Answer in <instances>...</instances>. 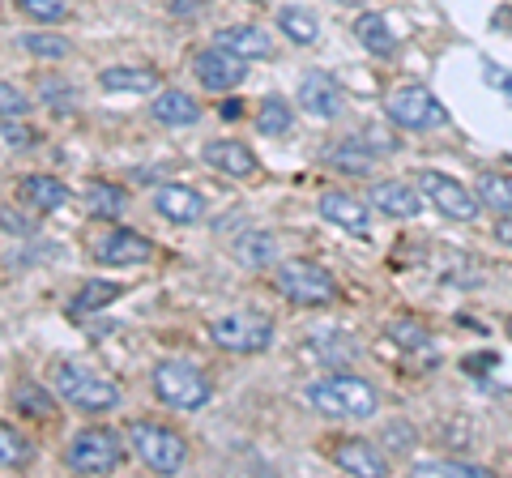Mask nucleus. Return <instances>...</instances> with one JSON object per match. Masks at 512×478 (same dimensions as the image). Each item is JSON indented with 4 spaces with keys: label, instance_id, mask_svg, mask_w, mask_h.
Returning <instances> with one entry per match:
<instances>
[{
    "label": "nucleus",
    "instance_id": "nucleus-1",
    "mask_svg": "<svg viewBox=\"0 0 512 478\" xmlns=\"http://www.w3.org/2000/svg\"><path fill=\"white\" fill-rule=\"evenodd\" d=\"M308 406L325 419H372L380 410V393L372 380L350 376V372H333L325 380L308 385Z\"/></svg>",
    "mask_w": 512,
    "mask_h": 478
},
{
    "label": "nucleus",
    "instance_id": "nucleus-2",
    "mask_svg": "<svg viewBox=\"0 0 512 478\" xmlns=\"http://www.w3.org/2000/svg\"><path fill=\"white\" fill-rule=\"evenodd\" d=\"M150 385H154V397L163 406L188 410V414L201 410V406H210V397H214L210 376H205L197 363H188V359H163V363H154Z\"/></svg>",
    "mask_w": 512,
    "mask_h": 478
},
{
    "label": "nucleus",
    "instance_id": "nucleus-3",
    "mask_svg": "<svg viewBox=\"0 0 512 478\" xmlns=\"http://www.w3.org/2000/svg\"><path fill=\"white\" fill-rule=\"evenodd\" d=\"M128 444H133L141 466H150L154 474H180L188 466V444L180 432H171L167 423L133 419L128 423Z\"/></svg>",
    "mask_w": 512,
    "mask_h": 478
},
{
    "label": "nucleus",
    "instance_id": "nucleus-4",
    "mask_svg": "<svg viewBox=\"0 0 512 478\" xmlns=\"http://www.w3.org/2000/svg\"><path fill=\"white\" fill-rule=\"evenodd\" d=\"M56 393L82 414H107L120 406V385H111L86 363H56Z\"/></svg>",
    "mask_w": 512,
    "mask_h": 478
},
{
    "label": "nucleus",
    "instance_id": "nucleus-5",
    "mask_svg": "<svg viewBox=\"0 0 512 478\" xmlns=\"http://www.w3.org/2000/svg\"><path fill=\"white\" fill-rule=\"evenodd\" d=\"M274 286H278V295H286L299 308H325L338 299V282H333L329 269L316 261H299V257L278 261Z\"/></svg>",
    "mask_w": 512,
    "mask_h": 478
},
{
    "label": "nucleus",
    "instance_id": "nucleus-6",
    "mask_svg": "<svg viewBox=\"0 0 512 478\" xmlns=\"http://www.w3.org/2000/svg\"><path fill=\"white\" fill-rule=\"evenodd\" d=\"M124 440L111 432V427H82L73 436L69 453H64V466L73 474H116L124 466Z\"/></svg>",
    "mask_w": 512,
    "mask_h": 478
},
{
    "label": "nucleus",
    "instance_id": "nucleus-7",
    "mask_svg": "<svg viewBox=\"0 0 512 478\" xmlns=\"http://www.w3.org/2000/svg\"><path fill=\"white\" fill-rule=\"evenodd\" d=\"M210 342L231 355H261L274 346V321L265 312H227L210 325Z\"/></svg>",
    "mask_w": 512,
    "mask_h": 478
},
{
    "label": "nucleus",
    "instance_id": "nucleus-8",
    "mask_svg": "<svg viewBox=\"0 0 512 478\" xmlns=\"http://www.w3.org/2000/svg\"><path fill=\"white\" fill-rule=\"evenodd\" d=\"M384 111H389V120L402 124V129H440V124H448L444 103L427 86H397L389 99H384Z\"/></svg>",
    "mask_w": 512,
    "mask_h": 478
},
{
    "label": "nucleus",
    "instance_id": "nucleus-9",
    "mask_svg": "<svg viewBox=\"0 0 512 478\" xmlns=\"http://www.w3.org/2000/svg\"><path fill=\"white\" fill-rule=\"evenodd\" d=\"M419 193L453 222H474L478 210H483L470 188L461 180H453V175H444V171H419Z\"/></svg>",
    "mask_w": 512,
    "mask_h": 478
},
{
    "label": "nucleus",
    "instance_id": "nucleus-10",
    "mask_svg": "<svg viewBox=\"0 0 512 478\" xmlns=\"http://www.w3.org/2000/svg\"><path fill=\"white\" fill-rule=\"evenodd\" d=\"M192 73H197V82L205 90L222 94V90H235L248 77V60H239L235 52L214 43V47H201V52L192 56Z\"/></svg>",
    "mask_w": 512,
    "mask_h": 478
},
{
    "label": "nucleus",
    "instance_id": "nucleus-11",
    "mask_svg": "<svg viewBox=\"0 0 512 478\" xmlns=\"http://www.w3.org/2000/svg\"><path fill=\"white\" fill-rule=\"evenodd\" d=\"M316 210H320V218H325V222H333V227H342L350 235H359V239L372 235V205L359 201V197L329 188V193H320Z\"/></svg>",
    "mask_w": 512,
    "mask_h": 478
},
{
    "label": "nucleus",
    "instance_id": "nucleus-12",
    "mask_svg": "<svg viewBox=\"0 0 512 478\" xmlns=\"http://www.w3.org/2000/svg\"><path fill=\"white\" fill-rule=\"evenodd\" d=\"M94 257H99V265H120V269L124 265H146V261H154V244L133 227H116V231H107L99 239Z\"/></svg>",
    "mask_w": 512,
    "mask_h": 478
},
{
    "label": "nucleus",
    "instance_id": "nucleus-13",
    "mask_svg": "<svg viewBox=\"0 0 512 478\" xmlns=\"http://www.w3.org/2000/svg\"><path fill=\"white\" fill-rule=\"evenodd\" d=\"M295 99H299V107L308 111V116H316V120H338L342 107H346L342 86L333 82V77H325V73H308V77H303Z\"/></svg>",
    "mask_w": 512,
    "mask_h": 478
},
{
    "label": "nucleus",
    "instance_id": "nucleus-14",
    "mask_svg": "<svg viewBox=\"0 0 512 478\" xmlns=\"http://www.w3.org/2000/svg\"><path fill=\"white\" fill-rule=\"evenodd\" d=\"M333 466L346 470V474H363V478H384L389 474V461H384L380 449H372L367 440H355V436H342L333 444Z\"/></svg>",
    "mask_w": 512,
    "mask_h": 478
},
{
    "label": "nucleus",
    "instance_id": "nucleus-15",
    "mask_svg": "<svg viewBox=\"0 0 512 478\" xmlns=\"http://www.w3.org/2000/svg\"><path fill=\"white\" fill-rule=\"evenodd\" d=\"M201 158H205V167L231 175V180H252L256 167H261V163H256V154L244 146V141H231V137L210 141V146L201 150Z\"/></svg>",
    "mask_w": 512,
    "mask_h": 478
},
{
    "label": "nucleus",
    "instance_id": "nucleus-16",
    "mask_svg": "<svg viewBox=\"0 0 512 478\" xmlns=\"http://www.w3.org/2000/svg\"><path fill=\"white\" fill-rule=\"evenodd\" d=\"M154 210L163 214L167 222L188 227V222L205 218V197L197 193V188H188V184H163V188H154Z\"/></svg>",
    "mask_w": 512,
    "mask_h": 478
},
{
    "label": "nucleus",
    "instance_id": "nucleus-17",
    "mask_svg": "<svg viewBox=\"0 0 512 478\" xmlns=\"http://www.w3.org/2000/svg\"><path fill=\"white\" fill-rule=\"evenodd\" d=\"M99 86L107 94H154L163 86V73L154 65H107L99 73Z\"/></svg>",
    "mask_w": 512,
    "mask_h": 478
},
{
    "label": "nucleus",
    "instance_id": "nucleus-18",
    "mask_svg": "<svg viewBox=\"0 0 512 478\" xmlns=\"http://www.w3.org/2000/svg\"><path fill=\"white\" fill-rule=\"evenodd\" d=\"M150 111H154L158 124H167V129H188V124L201 120V103L184 90H158Z\"/></svg>",
    "mask_w": 512,
    "mask_h": 478
},
{
    "label": "nucleus",
    "instance_id": "nucleus-19",
    "mask_svg": "<svg viewBox=\"0 0 512 478\" xmlns=\"http://www.w3.org/2000/svg\"><path fill=\"white\" fill-rule=\"evenodd\" d=\"M367 201H372L384 218H414V214L423 210L419 193H414L410 184H402V180H380V184L372 188V197H367Z\"/></svg>",
    "mask_w": 512,
    "mask_h": 478
},
{
    "label": "nucleus",
    "instance_id": "nucleus-20",
    "mask_svg": "<svg viewBox=\"0 0 512 478\" xmlns=\"http://www.w3.org/2000/svg\"><path fill=\"white\" fill-rule=\"evenodd\" d=\"M18 201H26L30 210H39V214H56L69 205V188L52 180V175H26L18 184Z\"/></svg>",
    "mask_w": 512,
    "mask_h": 478
},
{
    "label": "nucleus",
    "instance_id": "nucleus-21",
    "mask_svg": "<svg viewBox=\"0 0 512 478\" xmlns=\"http://www.w3.org/2000/svg\"><path fill=\"white\" fill-rule=\"evenodd\" d=\"M218 47H227V52H235L239 60H269L274 56V39L265 35V30H256V26H227V30H218Z\"/></svg>",
    "mask_w": 512,
    "mask_h": 478
},
{
    "label": "nucleus",
    "instance_id": "nucleus-22",
    "mask_svg": "<svg viewBox=\"0 0 512 478\" xmlns=\"http://www.w3.org/2000/svg\"><path fill=\"white\" fill-rule=\"evenodd\" d=\"M235 261L244 265V269H265V265H274L278 261V235H269V231H244V235H235Z\"/></svg>",
    "mask_w": 512,
    "mask_h": 478
},
{
    "label": "nucleus",
    "instance_id": "nucleus-23",
    "mask_svg": "<svg viewBox=\"0 0 512 478\" xmlns=\"http://www.w3.org/2000/svg\"><path fill=\"white\" fill-rule=\"evenodd\" d=\"M82 201H86V214L90 218H120L128 210V197H124V188L120 184H111V180H86L82 188Z\"/></svg>",
    "mask_w": 512,
    "mask_h": 478
},
{
    "label": "nucleus",
    "instance_id": "nucleus-24",
    "mask_svg": "<svg viewBox=\"0 0 512 478\" xmlns=\"http://www.w3.org/2000/svg\"><path fill=\"white\" fill-rule=\"evenodd\" d=\"M350 30H355V39H359L372 56H393V52H397V35H393V26H389V18H384V13H359Z\"/></svg>",
    "mask_w": 512,
    "mask_h": 478
},
{
    "label": "nucleus",
    "instance_id": "nucleus-25",
    "mask_svg": "<svg viewBox=\"0 0 512 478\" xmlns=\"http://www.w3.org/2000/svg\"><path fill=\"white\" fill-rule=\"evenodd\" d=\"M256 129L265 137H291L295 133V116H291V103L282 99V94H269L256 107Z\"/></svg>",
    "mask_w": 512,
    "mask_h": 478
},
{
    "label": "nucleus",
    "instance_id": "nucleus-26",
    "mask_svg": "<svg viewBox=\"0 0 512 478\" xmlns=\"http://www.w3.org/2000/svg\"><path fill=\"white\" fill-rule=\"evenodd\" d=\"M124 295V286L120 282H103V278H90L82 291L73 295V304H69V316H86V312H99L107 304H116V299Z\"/></svg>",
    "mask_w": 512,
    "mask_h": 478
},
{
    "label": "nucleus",
    "instance_id": "nucleus-27",
    "mask_svg": "<svg viewBox=\"0 0 512 478\" xmlns=\"http://www.w3.org/2000/svg\"><path fill=\"white\" fill-rule=\"evenodd\" d=\"M278 30L291 43H299V47H312L316 39H320V22H316V13H308V9H299V5H286V9H278Z\"/></svg>",
    "mask_w": 512,
    "mask_h": 478
},
{
    "label": "nucleus",
    "instance_id": "nucleus-28",
    "mask_svg": "<svg viewBox=\"0 0 512 478\" xmlns=\"http://www.w3.org/2000/svg\"><path fill=\"white\" fill-rule=\"evenodd\" d=\"M30 461H35V444H30L13 423L0 419V466L22 470V466H30Z\"/></svg>",
    "mask_w": 512,
    "mask_h": 478
},
{
    "label": "nucleus",
    "instance_id": "nucleus-29",
    "mask_svg": "<svg viewBox=\"0 0 512 478\" xmlns=\"http://www.w3.org/2000/svg\"><path fill=\"white\" fill-rule=\"evenodd\" d=\"M13 406H18L26 419H39V423L56 414L52 393H47L43 385H35V380H18V389H13Z\"/></svg>",
    "mask_w": 512,
    "mask_h": 478
},
{
    "label": "nucleus",
    "instance_id": "nucleus-30",
    "mask_svg": "<svg viewBox=\"0 0 512 478\" xmlns=\"http://www.w3.org/2000/svg\"><path fill=\"white\" fill-rule=\"evenodd\" d=\"M474 197H478V205H487V210H495V214H512V184L504 180V175L483 171L478 184H474Z\"/></svg>",
    "mask_w": 512,
    "mask_h": 478
},
{
    "label": "nucleus",
    "instance_id": "nucleus-31",
    "mask_svg": "<svg viewBox=\"0 0 512 478\" xmlns=\"http://www.w3.org/2000/svg\"><path fill=\"white\" fill-rule=\"evenodd\" d=\"M325 163H329V167H338V171H346V175H372L376 154H372V150H359V137H355V141H346V146L329 150V154H325Z\"/></svg>",
    "mask_w": 512,
    "mask_h": 478
},
{
    "label": "nucleus",
    "instance_id": "nucleus-32",
    "mask_svg": "<svg viewBox=\"0 0 512 478\" xmlns=\"http://www.w3.org/2000/svg\"><path fill=\"white\" fill-rule=\"evenodd\" d=\"M414 474L427 478V474H436V478H487L491 470L487 466H478V461H453V457H427L414 466Z\"/></svg>",
    "mask_w": 512,
    "mask_h": 478
},
{
    "label": "nucleus",
    "instance_id": "nucleus-33",
    "mask_svg": "<svg viewBox=\"0 0 512 478\" xmlns=\"http://www.w3.org/2000/svg\"><path fill=\"white\" fill-rule=\"evenodd\" d=\"M384 333H389V342L402 346V350H427L431 346V329L419 321V316H397Z\"/></svg>",
    "mask_w": 512,
    "mask_h": 478
},
{
    "label": "nucleus",
    "instance_id": "nucleus-34",
    "mask_svg": "<svg viewBox=\"0 0 512 478\" xmlns=\"http://www.w3.org/2000/svg\"><path fill=\"white\" fill-rule=\"evenodd\" d=\"M22 47H26L30 56H39V60H64V56L73 52V43L64 39V35H52V30H26Z\"/></svg>",
    "mask_w": 512,
    "mask_h": 478
},
{
    "label": "nucleus",
    "instance_id": "nucleus-35",
    "mask_svg": "<svg viewBox=\"0 0 512 478\" xmlns=\"http://www.w3.org/2000/svg\"><path fill=\"white\" fill-rule=\"evenodd\" d=\"M13 5H18L30 22H47V26L69 18V0H13Z\"/></svg>",
    "mask_w": 512,
    "mask_h": 478
},
{
    "label": "nucleus",
    "instance_id": "nucleus-36",
    "mask_svg": "<svg viewBox=\"0 0 512 478\" xmlns=\"http://www.w3.org/2000/svg\"><path fill=\"white\" fill-rule=\"evenodd\" d=\"M414 440H419V432H414L406 419H397V423L384 427V449H393V453H410Z\"/></svg>",
    "mask_w": 512,
    "mask_h": 478
},
{
    "label": "nucleus",
    "instance_id": "nucleus-37",
    "mask_svg": "<svg viewBox=\"0 0 512 478\" xmlns=\"http://www.w3.org/2000/svg\"><path fill=\"white\" fill-rule=\"evenodd\" d=\"M30 111V99L18 90V86H9V82H0V116L5 120H22Z\"/></svg>",
    "mask_w": 512,
    "mask_h": 478
},
{
    "label": "nucleus",
    "instance_id": "nucleus-38",
    "mask_svg": "<svg viewBox=\"0 0 512 478\" xmlns=\"http://www.w3.org/2000/svg\"><path fill=\"white\" fill-rule=\"evenodd\" d=\"M39 94H43V103H47V107L73 111V90H69V86H64V82H56V77H43V86H39Z\"/></svg>",
    "mask_w": 512,
    "mask_h": 478
},
{
    "label": "nucleus",
    "instance_id": "nucleus-39",
    "mask_svg": "<svg viewBox=\"0 0 512 478\" xmlns=\"http://www.w3.org/2000/svg\"><path fill=\"white\" fill-rule=\"evenodd\" d=\"M0 137L9 141V146H35V129H30V124H18V120H5L0 124Z\"/></svg>",
    "mask_w": 512,
    "mask_h": 478
},
{
    "label": "nucleus",
    "instance_id": "nucleus-40",
    "mask_svg": "<svg viewBox=\"0 0 512 478\" xmlns=\"http://www.w3.org/2000/svg\"><path fill=\"white\" fill-rule=\"evenodd\" d=\"M0 222H5L13 235H35V222L22 218V214H13V210H5V205H0Z\"/></svg>",
    "mask_w": 512,
    "mask_h": 478
},
{
    "label": "nucleus",
    "instance_id": "nucleus-41",
    "mask_svg": "<svg viewBox=\"0 0 512 478\" xmlns=\"http://www.w3.org/2000/svg\"><path fill=\"white\" fill-rule=\"evenodd\" d=\"M483 77H487L491 86H500V90L508 94V99H512V73H504L500 65H491V60H487V65H483Z\"/></svg>",
    "mask_w": 512,
    "mask_h": 478
},
{
    "label": "nucleus",
    "instance_id": "nucleus-42",
    "mask_svg": "<svg viewBox=\"0 0 512 478\" xmlns=\"http://www.w3.org/2000/svg\"><path fill=\"white\" fill-rule=\"evenodd\" d=\"M487 368H495V355H470V359H461V372H470V376H483Z\"/></svg>",
    "mask_w": 512,
    "mask_h": 478
},
{
    "label": "nucleus",
    "instance_id": "nucleus-43",
    "mask_svg": "<svg viewBox=\"0 0 512 478\" xmlns=\"http://www.w3.org/2000/svg\"><path fill=\"white\" fill-rule=\"evenodd\" d=\"M495 239L512 248V214H500V218H495Z\"/></svg>",
    "mask_w": 512,
    "mask_h": 478
},
{
    "label": "nucleus",
    "instance_id": "nucleus-44",
    "mask_svg": "<svg viewBox=\"0 0 512 478\" xmlns=\"http://www.w3.org/2000/svg\"><path fill=\"white\" fill-rule=\"evenodd\" d=\"M218 111H222V120H239V116H244V107H239L235 99H227V103H222Z\"/></svg>",
    "mask_w": 512,
    "mask_h": 478
},
{
    "label": "nucleus",
    "instance_id": "nucleus-45",
    "mask_svg": "<svg viewBox=\"0 0 512 478\" xmlns=\"http://www.w3.org/2000/svg\"><path fill=\"white\" fill-rule=\"evenodd\" d=\"M495 22H500V26H512V9H500V13H495Z\"/></svg>",
    "mask_w": 512,
    "mask_h": 478
},
{
    "label": "nucleus",
    "instance_id": "nucleus-46",
    "mask_svg": "<svg viewBox=\"0 0 512 478\" xmlns=\"http://www.w3.org/2000/svg\"><path fill=\"white\" fill-rule=\"evenodd\" d=\"M508 338H512V316H508Z\"/></svg>",
    "mask_w": 512,
    "mask_h": 478
}]
</instances>
